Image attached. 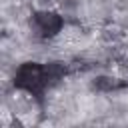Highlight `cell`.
Instances as JSON below:
<instances>
[{
	"label": "cell",
	"instance_id": "obj_1",
	"mask_svg": "<svg viewBox=\"0 0 128 128\" xmlns=\"http://www.w3.org/2000/svg\"><path fill=\"white\" fill-rule=\"evenodd\" d=\"M14 84L22 90H28L32 94H40L48 84H46V76H44V66L38 62H26L18 68L16 72V80Z\"/></svg>",
	"mask_w": 128,
	"mask_h": 128
},
{
	"label": "cell",
	"instance_id": "obj_4",
	"mask_svg": "<svg viewBox=\"0 0 128 128\" xmlns=\"http://www.w3.org/2000/svg\"><path fill=\"white\" fill-rule=\"evenodd\" d=\"M66 74V66L60 62H50L44 66V76H46V84H54L58 82L62 76Z\"/></svg>",
	"mask_w": 128,
	"mask_h": 128
},
{
	"label": "cell",
	"instance_id": "obj_2",
	"mask_svg": "<svg viewBox=\"0 0 128 128\" xmlns=\"http://www.w3.org/2000/svg\"><path fill=\"white\" fill-rule=\"evenodd\" d=\"M34 28L38 30L40 36L50 38V36H54V34L60 32L62 18H60V14H56L52 10H40V12L34 14Z\"/></svg>",
	"mask_w": 128,
	"mask_h": 128
},
{
	"label": "cell",
	"instance_id": "obj_3",
	"mask_svg": "<svg viewBox=\"0 0 128 128\" xmlns=\"http://www.w3.org/2000/svg\"><path fill=\"white\" fill-rule=\"evenodd\" d=\"M126 80H118V78H110V76H100L94 80V88L102 90V92H110V90H118L122 86H126Z\"/></svg>",
	"mask_w": 128,
	"mask_h": 128
}]
</instances>
